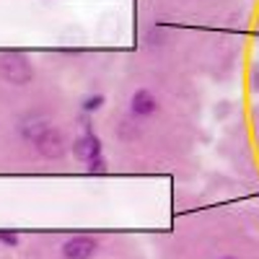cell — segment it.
<instances>
[{"label": "cell", "instance_id": "6da1fadb", "mask_svg": "<svg viewBox=\"0 0 259 259\" xmlns=\"http://www.w3.org/2000/svg\"><path fill=\"white\" fill-rule=\"evenodd\" d=\"M73 156L78 161H83L91 174H104V171H106L104 145H101V140H99V135L94 133V130H89V124H85L83 135H78L73 140Z\"/></svg>", "mask_w": 259, "mask_h": 259}, {"label": "cell", "instance_id": "7a4b0ae2", "mask_svg": "<svg viewBox=\"0 0 259 259\" xmlns=\"http://www.w3.org/2000/svg\"><path fill=\"white\" fill-rule=\"evenodd\" d=\"M0 75L13 85H26L34 78V68L31 60L21 52H6L0 57Z\"/></svg>", "mask_w": 259, "mask_h": 259}, {"label": "cell", "instance_id": "3957f363", "mask_svg": "<svg viewBox=\"0 0 259 259\" xmlns=\"http://www.w3.org/2000/svg\"><path fill=\"white\" fill-rule=\"evenodd\" d=\"M36 150H39V156H45L50 161H57L62 158L65 153H68V143H65V135L60 133L57 127L47 124L45 130H41V135L36 138Z\"/></svg>", "mask_w": 259, "mask_h": 259}, {"label": "cell", "instance_id": "277c9868", "mask_svg": "<svg viewBox=\"0 0 259 259\" xmlns=\"http://www.w3.org/2000/svg\"><path fill=\"white\" fill-rule=\"evenodd\" d=\"M60 251H62L65 259H94V256L99 254V241L94 239V236L78 233V236L65 239Z\"/></svg>", "mask_w": 259, "mask_h": 259}, {"label": "cell", "instance_id": "5b68a950", "mask_svg": "<svg viewBox=\"0 0 259 259\" xmlns=\"http://www.w3.org/2000/svg\"><path fill=\"white\" fill-rule=\"evenodd\" d=\"M130 112H133V117H153L158 112L156 94L148 91V89H138L130 96Z\"/></svg>", "mask_w": 259, "mask_h": 259}, {"label": "cell", "instance_id": "8992f818", "mask_svg": "<svg viewBox=\"0 0 259 259\" xmlns=\"http://www.w3.org/2000/svg\"><path fill=\"white\" fill-rule=\"evenodd\" d=\"M47 127V122H39V119H29V122H24L18 127V133H21V138H24L26 143H36V138L41 135V130Z\"/></svg>", "mask_w": 259, "mask_h": 259}, {"label": "cell", "instance_id": "52a82bcc", "mask_svg": "<svg viewBox=\"0 0 259 259\" xmlns=\"http://www.w3.org/2000/svg\"><path fill=\"white\" fill-rule=\"evenodd\" d=\"M104 104H106V96L104 94H91V96H85L80 101V109H83V114H94V112L101 109Z\"/></svg>", "mask_w": 259, "mask_h": 259}, {"label": "cell", "instance_id": "ba28073f", "mask_svg": "<svg viewBox=\"0 0 259 259\" xmlns=\"http://www.w3.org/2000/svg\"><path fill=\"white\" fill-rule=\"evenodd\" d=\"M0 244H3L6 249H18V244H21V233L18 231H0Z\"/></svg>", "mask_w": 259, "mask_h": 259}, {"label": "cell", "instance_id": "9c48e42d", "mask_svg": "<svg viewBox=\"0 0 259 259\" xmlns=\"http://www.w3.org/2000/svg\"><path fill=\"white\" fill-rule=\"evenodd\" d=\"M251 89H254V91H259V70L251 75Z\"/></svg>", "mask_w": 259, "mask_h": 259}, {"label": "cell", "instance_id": "30bf717a", "mask_svg": "<svg viewBox=\"0 0 259 259\" xmlns=\"http://www.w3.org/2000/svg\"><path fill=\"white\" fill-rule=\"evenodd\" d=\"M221 259H236V256H221Z\"/></svg>", "mask_w": 259, "mask_h": 259}]
</instances>
